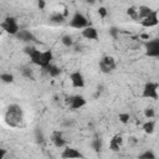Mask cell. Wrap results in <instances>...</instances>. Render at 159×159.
Returning a JSON list of instances; mask_svg holds the SVG:
<instances>
[{"label": "cell", "mask_w": 159, "mask_h": 159, "mask_svg": "<svg viewBox=\"0 0 159 159\" xmlns=\"http://www.w3.org/2000/svg\"><path fill=\"white\" fill-rule=\"evenodd\" d=\"M22 120H24V111H22L21 106H19L17 103L10 104L5 112L6 124L12 128H16L22 124Z\"/></svg>", "instance_id": "6da1fadb"}, {"label": "cell", "mask_w": 159, "mask_h": 159, "mask_svg": "<svg viewBox=\"0 0 159 159\" xmlns=\"http://www.w3.org/2000/svg\"><path fill=\"white\" fill-rule=\"evenodd\" d=\"M0 29L9 34V35H16L17 31L20 30V26H19V22L16 20V17L14 16H6L1 22H0Z\"/></svg>", "instance_id": "7a4b0ae2"}, {"label": "cell", "mask_w": 159, "mask_h": 159, "mask_svg": "<svg viewBox=\"0 0 159 159\" xmlns=\"http://www.w3.org/2000/svg\"><path fill=\"white\" fill-rule=\"evenodd\" d=\"M158 88H159V84H158L157 82H153V81L147 82V83L144 84V87H143L142 97H143V98H149V99L157 101V99L159 98Z\"/></svg>", "instance_id": "3957f363"}, {"label": "cell", "mask_w": 159, "mask_h": 159, "mask_svg": "<svg viewBox=\"0 0 159 159\" xmlns=\"http://www.w3.org/2000/svg\"><path fill=\"white\" fill-rule=\"evenodd\" d=\"M88 25H89L88 19H87L82 12H80V11H76V12L72 15L71 20H70V26H71L72 29L82 30V29H84V27L88 26Z\"/></svg>", "instance_id": "277c9868"}, {"label": "cell", "mask_w": 159, "mask_h": 159, "mask_svg": "<svg viewBox=\"0 0 159 159\" xmlns=\"http://www.w3.org/2000/svg\"><path fill=\"white\" fill-rule=\"evenodd\" d=\"M145 56L148 57H159V39H149L144 42Z\"/></svg>", "instance_id": "5b68a950"}, {"label": "cell", "mask_w": 159, "mask_h": 159, "mask_svg": "<svg viewBox=\"0 0 159 159\" xmlns=\"http://www.w3.org/2000/svg\"><path fill=\"white\" fill-rule=\"evenodd\" d=\"M117 63H116V60L113 56H109V55H106L101 58L99 61V70L103 72V73H111L114 68H116Z\"/></svg>", "instance_id": "8992f818"}, {"label": "cell", "mask_w": 159, "mask_h": 159, "mask_svg": "<svg viewBox=\"0 0 159 159\" xmlns=\"http://www.w3.org/2000/svg\"><path fill=\"white\" fill-rule=\"evenodd\" d=\"M67 103H68L71 109L76 111V109H80V108L84 107L86 103H87V99L82 94H75V96H71V97L67 98Z\"/></svg>", "instance_id": "52a82bcc"}, {"label": "cell", "mask_w": 159, "mask_h": 159, "mask_svg": "<svg viewBox=\"0 0 159 159\" xmlns=\"http://www.w3.org/2000/svg\"><path fill=\"white\" fill-rule=\"evenodd\" d=\"M158 22H159V19H158V10H153V11H152L147 17H144V19L139 20L140 26L147 27V29L157 26V25H158Z\"/></svg>", "instance_id": "ba28073f"}, {"label": "cell", "mask_w": 159, "mask_h": 159, "mask_svg": "<svg viewBox=\"0 0 159 159\" xmlns=\"http://www.w3.org/2000/svg\"><path fill=\"white\" fill-rule=\"evenodd\" d=\"M52 60H53V53H52L51 50L41 51L40 58H39V62H37V66L41 67V68H46L48 65H51Z\"/></svg>", "instance_id": "9c48e42d"}, {"label": "cell", "mask_w": 159, "mask_h": 159, "mask_svg": "<svg viewBox=\"0 0 159 159\" xmlns=\"http://www.w3.org/2000/svg\"><path fill=\"white\" fill-rule=\"evenodd\" d=\"M70 81L75 88H83L84 87V77L82 72L80 71H73L70 75Z\"/></svg>", "instance_id": "30bf717a"}, {"label": "cell", "mask_w": 159, "mask_h": 159, "mask_svg": "<svg viewBox=\"0 0 159 159\" xmlns=\"http://www.w3.org/2000/svg\"><path fill=\"white\" fill-rule=\"evenodd\" d=\"M81 35H82V37H84L87 40H92V41L98 40V31H97V29L94 26H91V25H88L84 29H82L81 30Z\"/></svg>", "instance_id": "8fae6325"}, {"label": "cell", "mask_w": 159, "mask_h": 159, "mask_svg": "<svg viewBox=\"0 0 159 159\" xmlns=\"http://www.w3.org/2000/svg\"><path fill=\"white\" fill-rule=\"evenodd\" d=\"M61 157L65 158V159H75V158H83L84 155H83L78 149L67 147V148H65L63 152L61 153Z\"/></svg>", "instance_id": "7c38bea8"}, {"label": "cell", "mask_w": 159, "mask_h": 159, "mask_svg": "<svg viewBox=\"0 0 159 159\" xmlns=\"http://www.w3.org/2000/svg\"><path fill=\"white\" fill-rule=\"evenodd\" d=\"M51 142L53 143V145L56 148H63L66 145V139L62 135V132L60 130H55L51 135Z\"/></svg>", "instance_id": "4fadbf2b"}, {"label": "cell", "mask_w": 159, "mask_h": 159, "mask_svg": "<svg viewBox=\"0 0 159 159\" xmlns=\"http://www.w3.org/2000/svg\"><path fill=\"white\" fill-rule=\"evenodd\" d=\"M15 36H16L19 40L24 41V42H32V41H36L35 35H34L30 30H21V29H20Z\"/></svg>", "instance_id": "5bb4252c"}, {"label": "cell", "mask_w": 159, "mask_h": 159, "mask_svg": "<svg viewBox=\"0 0 159 159\" xmlns=\"http://www.w3.org/2000/svg\"><path fill=\"white\" fill-rule=\"evenodd\" d=\"M122 143H123V138L120 134H116L111 138L109 140V149L113 150V152H118L119 148L122 147Z\"/></svg>", "instance_id": "9a60e30c"}, {"label": "cell", "mask_w": 159, "mask_h": 159, "mask_svg": "<svg viewBox=\"0 0 159 159\" xmlns=\"http://www.w3.org/2000/svg\"><path fill=\"white\" fill-rule=\"evenodd\" d=\"M142 129H143V132L147 133V134H152V133H154V129H155V122H154L153 119H148L147 122L143 123Z\"/></svg>", "instance_id": "2e32d148"}, {"label": "cell", "mask_w": 159, "mask_h": 159, "mask_svg": "<svg viewBox=\"0 0 159 159\" xmlns=\"http://www.w3.org/2000/svg\"><path fill=\"white\" fill-rule=\"evenodd\" d=\"M137 10H138V15H139V19L140 20L144 19V17H147L153 11V9L150 6H147V5H140L139 7H137Z\"/></svg>", "instance_id": "e0dca14e"}, {"label": "cell", "mask_w": 159, "mask_h": 159, "mask_svg": "<svg viewBox=\"0 0 159 159\" xmlns=\"http://www.w3.org/2000/svg\"><path fill=\"white\" fill-rule=\"evenodd\" d=\"M50 21L53 24H63L66 21V15L61 12H55L50 16Z\"/></svg>", "instance_id": "ac0fdd59"}, {"label": "cell", "mask_w": 159, "mask_h": 159, "mask_svg": "<svg viewBox=\"0 0 159 159\" xmlns=\"http://www.w3.org/2000/svg\"><path fill=\"white\" fill-rule=\"evenodd\" d=\"M45 70H47V73L51 76V77H58L60 75H61V68L58 67V66H56V65H48Z\"/></svg>", "instance_id": "d6986e66"}, {"label": "cell", "mask_w": 159, "mask_h": 159, "mask_svg": "<svg viewBox=\"0 0 159 159\" xmlns=\"http://www.w3.org/2000/svg\"><path fill=\"white\" fill-rule=\"evenodd\" d=\"M0 81L4 82V83H14L15 77H14V75L10 73V72H4V73L0 75Z\"/></svg>", "instance_id": "ffe728a7"}, {"label": "cell", "mask_w": 159, "mask_h": 159, "mask_svg": "<svg viewBox=\"0 0 159 159\" xmlns=\"http://www.w3.org/2000/svg\"><path fill=\"white\" fill-rule=\"evenodd\" d=\"M127 15L132 19V20H135V21H139V15H138V10L135 6H130L127 9Z\"/></svg>", "instance_id": "44dd1931"}, {"label": "cell", "mask_w": 159, "mask_h": 159, "mask_svg": "<svg viewBox=\"0 0 159 159\" xmlns=\"http://www.w3.org/2000/svg\"><path fill=\"white\" fill-rule=\"evenodd\" d=\"M61 42H62V45L66 46V47H71V46L75 43L73 37H72L71 35H63V36L61 37Z\"/></svg>", "instance_id": "7402d4cb"}, {"label": "cell", "mask_w": 159, "mask_h": 159, "mask_svg": "<svg viewBox=\"0 0 159 159\" xmlns=\"http://www.w3.org/2000/svg\"><path fill=\"white\" fill-rule=\"evenodd\" d=\"M91 147L94 152H99L102 149V140L99 138H94L92 142H91Z\"/></svg>", "instance_id": "603a6c76"}, {"label": "cell", "mask_w": 159, "mask_h": 159, "mask_svg": "<svg viewBox=\"0 0 159 159\" xmlns=\"http://www.w3.org/2000/svg\"><path fill=\"white\" fill-rule=\"evenodd\" d=\"M138 158H139V159H155L157 155H155L152 150H145V152H143L142 154H139Z\"/></svg>", "instance_id": "cb8c5ba5"}, {"label": "cell", "mask_w": 159, "mask_h": 159, "mask_svg": "<svg viewBox=\"0 0 159 159\" xmlns=\"http://www.w3.org/2000/svg\"><path fill=\"white\" fill-rule=\"evenodd\" d=\"M144 116L147 119H153L155 117V109L153 107H147L144 109Z\"/></svg>", "instance_id": "d4e9b609"}, {"label": "cell", "mask_w": 159, "mask_h": 159, "mask_svg": "<svg viewBox=\"0 0 159 159\" xmlns=\"http://www.w3.org/2000/svg\"><path fill=\"white\" fill-rule=\"evenodd\" d=\"M118 119H119V122H120V123L127 124V123L129 122V119H130V114H129V113H127V112H122V113H119V114H118Z\"/></svg>", "instance_id": "484cf974"}, {"label": "cell", "mask_w": 159, "mask_h": 159, "mask_svg": "<svg viewBox=\"0 0 159 159\" xmlns=\"http://www.w3.org/2000/svg\"><path fill=\"white\" fill-rule=\"evenodd\" d=\"M21 73H22L24 77H26V78H29V80H35V77H34V72H32V70L29 68V67H24L22 71H21Z\"/></svg>", "instance_id": "4316f807"}, {"label": "cell", "mask_w": 159, "mask_h": 159, "mask_svg": "<svg viewBox=\"0 0 159 159\" xmlns=\"http://www.w3.org/2000/svg\"><path fill=\"white\" fill-rule=\"evenodd\" d=\"M109 35H111L113 39H117L118 35H119V29L116 27V26H112V27L109 29Z\"/></svg>", "instance_id": "83f0119b"}, {"label": "cell", "mask_w": 159, "mask_h": 159, "mask_svg": "<svg viewBox=\"0 0 159 159\" xmlns=\"http://www.w3.org/2000/svg\"><path fill=\"white\" fill-rule=\"evenodd\" d=\"M98 15H99L102 19H104V17L108 15V11H107V9H106V7H103V6H101V7L98 9Z\"/></svg>", "instance_id": "f1b7e54d"}, {"label": "cell", "mask_w": 159, "mask_h": 159, "mask_svg": "<svg viewBox=\"0 0 159 159\" xmlns=\"http://www.w3.org/2000/svg\"><path fill=\"white\" fill-rule=\"evenodd\" d=\"M37 6H39V9H40V10H43V9H45V6H46L45 0H39V1H37Z\"/></svg>", "instance_id": "f546056e"}, {"label": "cell", "mask_w": 159, "mask_h": 159, "mask_svg": "<svg viewBox=\"0 0 159 159\" xmlns=\"http://www.w3.org/2000/svg\"><path fill=\"white\" fill-rule=\"evenodd\" d=\"M6 149H2V148H0V159H2V158H5V155H6Z\"/></svg>", "instance_id": "4dcf8cb0"}, {"label": "cell", "mask_w": 159, "mask_h": 159, "mask_svg": "<svg viewBox=\"0 0 159 159\" xmlns=\"http://www.w3.org/2000/svg\"><path fill=\"white\" fill-rule=\"evenodd\" d=\"M140 37H142V39H145V40H149V39H150V36H149L148 34H142Z\"/></svg>", "instance_id": "1f68e13d"}, {"label": "cell", "mask_w": 159, "mask_h": 159, "mask_svg": "<svg viewBox=\"0 0 159 159\" xmlns=\"http://www.w3.org/2000/svg\"><path fill=\"white\" fill-rule=\"evenodd\" d=\"M86 1H87L88 4H94V2L97 1V0H86Z\"/></svg>", "instance_id": "d6a6232c"}, {"label": "cell", "mask_w": 159, "mask_h": 159, "mask_svg": "<svg viewBox=\"0 0 159 159\" xmlns=\"http://www.w3.org/2000/svg\"><path fill=\"white\" fill-rule=\"evenodd\" d=\"M97 1H103V0H97Z\"/></svg>", "instance_id": "836d02e7"}]
</instances>
